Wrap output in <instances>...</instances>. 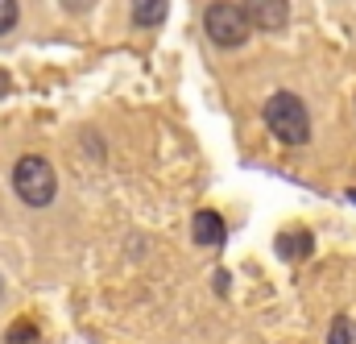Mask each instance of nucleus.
I'll list each match as a JSON object with an SVG mask.
<instances>
[{
    "mask_svg": "<svg viewBox=\"0 0 356 344\" xmlns=\"http://www.w3.org/2000/svg\"><path fill=\"white\" fill-rule=\"evenodd\" d=\"M17 25V0H0V33H8Z\"/></svg>",
    "mask_w": 356,
    "mask_h": 344,
    "instance_id": "10",
    "label": "nucleus"
},
{
    "mask_svg": "<svg viewBox=\"0 0 356 344\" xmlns=\"http://www.w3.org/2000/svg\"><path fill=\"white\" fill-rule=\"evenodd\" d=\"M203 25H207V38H211L216 46H228V50L241 46L245 33H249V21H245L241 4H232V0H216V4L207 8Z\"/></svg>",
    "mask_w": 356,
    "mask_h": 344,
    "instance_id": "3",
    "label": "nucleus"
},
{
    "mask_svg": "<svg viewBox=\"0 0 356 344\" xmlns=\"http://www.w3.org/2000/svg\"><path fill=\"white\" fill-rule=\"evenodd\" d=\"M245 21L249 25H257V29H282L286 21H290V4L286 0H245Z\"/></svg>",
    "mask_w": 356,
    "mask_h": 344,
    "instance_id": "4",
    "label": "nucleus"
},
{
    "mask_svg": "<svg viewBox=\"0 0 356 344\" xmlns=\"http://www.w3.org/2000/svg\"><path fill=\"white\" fill-rule=\"evenodd\" d=\"M166 21V0H133V25L154 29Z\"/></svg>",
    "mask_w": 356,
    "mask_h": 344,
    "instance_id": "6",
    "label": "nucleus"
},
{
    "mask_svg": "<svg viewBox=\"0 0 356 344\" xmlns=\"http://www.w3.org/2000/svg\"><path fill=\"white\" fill-rule=\"evenodd\" d=\"M191 233H195V241L199 245H224V220L216 216V212H199L195 216V224H191Z\"/></svg>",
    "mask_w": 356,
    "mask_h": 344,
    "instance_id": "5",
    "label": "nucleus"
},
{
    "mask_svg": "<svg viewBox=\"0 0 356 344\" xmlns=\"http://www.w3.org/2000/svg\"><path fill=\"white\" fill-rule=\"evenodd\" d=\"M4 344H38V332H33V324H13L8 328V336H4Z\"/></svg>",
    "mask_w": 356,
    "mask_h": 344,
    "instance_id": "9",
    "label": "nucleus"
},
{
    "mask_svg": "<svg viewBox=\"0 0 356 344\" xmlns=\"http://www.w3.org/2000/svg\"><path fill=\"white\" fill-rule=\"evenodd\" d=\"M327 344H356V324L340 315V320L332 324V332H327Z\"/></svg>",
    "mask_w": 356,
    "mask_h": 344,
    "instance_id": "8",
    "label": "nucleus"
},
{
    "mask_svg": "<svg viewBox=\"0 0 356 344\" xmlns=\"http://www.w3.org/2000/svg\"><path fill=\"white\" fill-rule=\"evenodd\" d=\"M277 253L290 258V261L311 258V233H282L277 237Z\"/></svg>",
    "mask_w": 356,
    "mask_h": 344,
    "instance_id": "7",
    "label": "nucleus"
},
{
    "mask_svg": "<svg viewBox=\"0 0 356 344\" xmlns=\"http://www.w3.org/2000/svg\"><path fill=\"white\" fill-rule=\"evenodd\" d=\"M0 290H4V282H0Z\"/></svg>",
    "mask_w": 356,
    "mask_h": 344,
    "instance_id": "11",
    "label": "nucleus"
},
{
    "mask_svg": "<svg viewBox=\"0 0 356 344\" xmlns=\"http://www.w3.org/2000/svg\"><path fill=\"white\" fill-rule=\"evenodd\" d=\"M13 187L29 208H46L54 199V166L46 158H38V154H25L17 162V171H13Z\"/></svg>",
    "mask_w": 356,
    "mask_h": 344,
    "instance_id": "2",
    "label": "nucleus"
},
{
    "mask_svg": "<svg viewBox=\"0 0 356 344\" xmlns=\"http://www.w3.org/2000/svg\"><path fill=\"white\" fill-rule=\"evenodd\" d=\"M266 125L269 133L277 141H286V146H302L311 137V116H307L302 100L290 95V91H277V95L266 100Z\"/></svg>",
    "mask_w": 356,
    "mask_h": 344,
    "instance_id": "1",
    "label": "nucleus"
}]
</instances>
